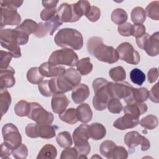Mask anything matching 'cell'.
Wrapping results in <instances>:
<instances>
[{
    "label": "cell",
    "mask_w": 159,
    "mask_h": 159,
    "mask_svg": "<svg viewBox=\"0 0 159 159\" xmlns=\"http://www.w3.org/2000/svg\"><path fill=\"white\" fill-rule=\"evenodd\" d=\"M87 49L91 55L101 61L112 64L119 60L116 49L104 44L101 37L94 36L89 38L87 43Z\"/></svg>",
    "instance_id": "cell-1"
},
{
    "label": "cell",
    "mask_w": 159,
    "mask_h": 159,
    "mask_svg": "<svg viewBox=\"0 0 159 159\" xmlns=\"http://www.w3.org/2000/svg\"><path fill=\"white\" fill-rule=\"evenodd\" d=\"M81 80L80 73L73 68L66 69L64 73L49 80V84L53 94L65 93L72 90Z\"/></svg>",
    "instance_id": "cell-2"
},
{
    "label": "cell",
    "mask_w": 159,
    "mask_h": 159,
    "mask_svg": "<svg viewBox=\"0 0 159 159\" xmlns=\"http://www.w3.org/2000/svg\"><path fill=\"white\" fill-rule=\"evenodd\" d=\"M54 42L58 47L80 50L83 45V37L81 32L72 28H63L58 30L54 37Z\"/></svg>",
    "instance_id": "cell-3"
},
{
    "label": "cell",
    "mask_w": 159,
    "mask_h": 159,
    "mask_svg": "<svg viewBox=\"0 0 159 159\" xmlns=\"http://www.w3.org/2000/svg\"><path fill=\"white\" fill-rule=\"evenodd\" d=\"M108 82L103 78H97L93 82L92 86L95 94L93 99V105L96 111L104 110L111 99L107 88Z\"/></svg>",
    "instance_id": "cell-4"
},
{
    "label": "cell",
    "mask_w": 159,
    "mask_h": 159,
    "mask_svg": "<svg viewBox=\"0 0 159 159\" xmlns=\"http://www.w3.org/2000/svg\"><path fill=\"white\" fill-rule=\"evenodd\" d=\"M88 127L89 125L84 123L76 128L73 132V139L79 155L78 158H87L86 156L91 151V146L88 142L90 138Z\"/></svg>",
    "instance_id": "cell-5"
},
{
    "label": "cell",
    "mask_w": 159,
    "mask_h": 159,
    "mask_svg": "<svg viewBox=\"0 0 159 159\" xmlns=\"http://www.w3.org/2000/svg\"><path fill=\"white\" fill-rule=\"evenodd\" d=\"M48 61L53 65H64L74 66L78 61V57L72 49L63 48L53 52L49 57Z\"/></svg>",
    "instance_id": "cell-6"
},
{
    "label": "cell",
    "mask_w": 159,
    "mask_h": 159,
    "mask_svg": "<svg viewBox=\"0 0 159 159\" xmlns=\"http://www.w3.org/2000/svg\"><path fill=\"white\" fill-rule=\"evenodd\" d=\"M25 132L27 137L32 139L40 137L50 139L56 135L55 127L48 124L30 123L25 127Z\"/></svg>",
    "instance_id": "cell-7"
},
{
    "label": "cell",
    "mask_w": 159,
    "mask_h": 159,
    "mask_svg": "<svg viewBox=\"0 0 159 159\" xmlns=\"http://www.w3.org/2000/svg\"><path fill=\"white\" fill-rule=\"evenodd\" d=\"M30 111L27 116L39 124L51 125L53 121L54 116L52 112L46 111L39 103L31 102Z\"/></svg>",
    "instance_id": "cell-8"
},
{
    "label": "cell",
    "mask_w": 159,
    "mask_h": 159,
    "mask_svg": "<svg viewBox=\"0 0 159 159\" xmlns=\"http://www.w3.org/2000/svg\"><path fill=\"white\" fill-rule=\"evenodd\" d=\"M119 58L131 65H137L140 60L139 53L129 42H123L116 48Z\"/></svg>",
    "instance_id": "cell-9"
},
{
    "label": "cell",
    "mask_w": 159,
    "mask_h": 159,
    "mask_svg": "<svg viewBox=\"0 0 159 159\" xmlns=\"http://www.w3.org/2000/svg\"><path fill=\"white\" fill-rule=\"evenodd\" d=\"M0 37L2 42L17 43L19 45H25L29 41V35L27 34L16 29H2Z\"/></svg>",
    "instance_id": "cell-10"
},
{
    "label": "cell",
    "mask_w": 159,
    "mask_h": 159,
    "mask_svg": "<svg viewBox=\"0 0 159 159\" xmlns=\"http://www.w3.org/2000/svg\"><path fill=\"white\" fill-rule=\"evenodd\" d=\"M107 91L111 98L125 99L131 93L133 86L128 82H108Z\"/></svg>",
    "instance_id": "cell-11"
},
{
    "label": "cell",
    "mask_w": 159,
    "mask_h": 159,
    "mask_svg": "<svg viewBox=\"0 0 159 159\" xmlns=\"http://www.w3.org/2000/svg\"><path fill=\"white\" fill-rule=\"evenodd\" d=\"M4 141L7 142L14 148L22 143V136L18 128L12 123L6 124L2 128Z\"/></svg>",
    "instance_id": "cell-12"
},
{
    "label": "cell",
    "mask_w": 159,
    "mask_h": 159,
    "mask_svg": "<svg viewBox=\"0 0 159 159\" xmlns=\"http://www.w3.org/2000/svg\"><path fill=\"white\" fill-rule=\"evenodd\" d=\"M124 143L129 148H133L140 145L142 151H147L150 147V141L137 131L127 132L124 137Z\"/></svg>",
    "instance_id": "cell-13"
},
{
    "label": "cell",
    "mask_w": 159,
    "mask_h": 159,
    "mask_svg": "<svg viewBox=\"0 0 159 159\" xmlns=\"http://www.w3.org/2000/svg\"><path fill=\"white\" fill-rule=\"evenodd\" d=\"M21 17L16 9L1 7V27L19 25Z\"/></svg>",
    "instance_id": "cell-14"
},
{
    "label": "cell",
    "mask_w": 159,
    "mask_h": 159,
    "mask_svg": "<svg viewBox=\"0 0 159 159\" xmlns=\"http://www.w3.org/2000/svg\"><path fill=\"white\" fill-rule=\"evenodd\" d=\"M57 15L62 22H75L78 20L74 12L72 4L62 3L58 8Z\"/></svg>",
    "instance_id": "cell-15"
},
{
    "label": "cell",
    "mask_w": 159,
    "mask_h": 159,
    "mask_svg": "<svg viewBox=\"0 0 159 159\" xmlns=\"http://www.w3.org/2000/svg\"><path fill=\"white\" fill-rule=\"evenodd\" d=\"M39 68L42 75L47 78L60 76L62 75L66 70L64 66L61 65H53L48 61L42 63Z\"/></svg>",
    "instance_id": "cell-16"
},
{
    "label": "cell",
    "mask_w": 159,
    "mask_h": 159,
    "mask_svg": "<svg viewBox=\"0 0 159 159\" xmlns=\"http://www.w3.org/2000/svg\"><path fill=\"white\" fill-rule=\"evenodd\" d=\"M139 124V119L129 114H125L113 123V126L117 129L124 130L136 127Z\"/></svg>",
    "instance_id": "cell-17"
},
{
    "label": "cell",
    "mask_w": 159,
    "mask_h": 159,
    "mask_svg": "<svg viewBox=\"0 0 159 159\" xmlns=\"http://www.w3.org/2000/svg\"><path fill=\"white\" fill-rule=\"evenodd\" d=\"M149 96V91L145 88H132L130 94L124 99L125 102L127 104L141 103L146 101Z\"/></svg>",
    "instance_id": "cell-18"
},
{
    "label": "cell",
    "mask_w": 159,
    "mask_h": 159,
    "mask_svg": "<svg viewBox=\"0 0 159 159\" xmlns=\"http://www.w3.org/2000/svg\"><path fill=\"white\" fill-rule=\"evenodd\" d=\"M69 103L70 101L63 93L55 94L51 100L52 111L56 114H61L66 110Z\"/></svg>",
    "instance_id": "cell-19"
},
{
    "label": "cell",
    "mask_w": 159,
    "mask_h": 159,
    "mask_svg": "<svg viewBox=\"0 0 159 159\" xmlns=\"http://www.w3.org/2000/svg\"><path fill=\"white\" fill-rule=\"evenodd\" d=\"M15 71L11 66L0 70V89L12 87L16 83Z\"/></svg>",
    "instance_id": "cell-20"
},
{
    "label": "cell",
    "mask_w": 159,
    "mask_h": 159,
    "mask_svg": "<svg viewBox=\"0 0 159 159\" xmlns=\"http://www.w3.org/2000/svg\"><path fill=\"white\" fill-rule=\"evenodd\" d=\"M90 94L89 87L86 84L80 83L72 89L71 98L76 104L83 102Z\"/></svg>",
    "instance_id": "cell-21"
},
{
    "label": "cell",
    "mask_w": 159,
    "mask_h": 159,
    "mask_svg": "<svg viewBox=\"0 0 159 159\" xmlns=\"http://www.w3.org/2000/svg\"><path fill=\"white\" fill-rule=\"evenodd\" d=\"M143 50L150 57L157 56L159 53V37L158 32L153 33L150 35L149 38L147 40L144 47Z\"/></svg>",
    "instance_id": "cell-22"
},
{
    "label": "cell",
    "mask_w": 159,
    "mask_h": 159,
    "mask_svg": "<svg viewBox=\"0 0 159 159\" xmlns=\"http://www.w3.org/2000/svg\"><path fill=\"white\" fill-rule=\"evenodd\" d=\"M147 109V105L143 102L129 104L123 108L124 114H129L137 118H139L142 114L145 113Z\"/></svg>",
    "instance_id": "cell-23"
},
{
    "label": "cell",
    "mask_w": 159,
    "mask_h": 159,
    "mask_svg": "<svg viewBox=\"0 0 159 159\" xmlns=\"http://www.w3.org/2000/svg\"><path fill=\"white\" fill-rule=\"evenodd\" d=\"M89 137L94 140L102 139L106 134L105 127L101 123L94 122L88 127Z\"/></svg>",
    "instance_id": "cell-24"
},
{
    "label": "cell",
    "mask_w": 159,
    "mask_h": 159,
    "mask_svg": "<svg viewBox=\"0 0 159 159\" xmlns=\"http://www.w3.org/2000/svg\"><path fill=\"white\" fill-rule=\"evenodd\" d=\"M76 109L78 121L86 124L91 120L93 112L88 104L82 103Z\"/></svg>",
    "instance_id": "cell-25"
},
{
    "label": "cell",
    "mask_w": 159,
    "mask_h": 159,
    "mask_svg": "<svg viewBox=\"0 0 159 159\" xmlns=\"http://www.w3.org/2000/svg\"><path fill=\"white\" fill-rule=\"evenodd\" d=\"M11 96L6 89H0V112L1 117L5 114L11 104Z\"/></svg>",
    "instance_id": "cell-26"
},
{
    "label": "cell",
    "mask_w": 159,
    "mask_h": 159,
    "mask_svg": "<svg viewBox=\"0 0 159 159\" xmlns=\"http://www.w3.org/2000/svg\"><path fill=\"white\" fill-rule=\"evenodd\" d=\"M57 156V150L52 144L45 145L40 150L37 159H54Z\"/></svg>",
    "instance_id": "cell-27"
},
{
    "label": "cell",
    "mask_w": 159,
    "mask_h": 159,
    "mask_svg": "<svg viewBox=\"0 0 159 159\" xmlns=\"http://www.w3.org/2000/svg\"><path fill=\"white\" fill-rule=\"evenodd\" d=\"M73 8L75 16L79 20L83 16L86 15L90 9V3L88 1H78L73 3Z\"/></svg>",
    "instance_id": "cell-28"
},
{
    "label": "cell",
    "mask_w": 159,
    "mask_h": 159,
    "mask_svg": "<svg viewBox=\"0 0 159 159\" xmlns=\"http://www.w3.org/2000/svg\"><path fill=\"white\" fill-rule=\"evenodd\" d=\"M38 24L32 19H26L20 25H18L16 29L22 31L28 35L34 34L37 29Z\"/></svg>",
    "instance_id": "cell-29"
},
{
    "label": "cell",
    "mask_w": 159,
    "mask_h": 159,
    "mask_svg": "<svg viewBox=\"0 0 159 159\" xmlns=\"http://www.w3.org/2000/svg\"><path fill=\"white\" fill-rule=\"evenodd\" d=\"M60 119L67 124L73 125L78 121L76 109L75 108H69L66 109L63 113L58 115Z\"/></svg>",
    "instance_id": "cell-30"
},
{
    "label": "cell",
    "mask_w": 159,
    "mask_h": 159,
    "mask_svg": "<svg viewBox=\"0 0 159 159\" xmlns=\"http://www.w3.org/2000/svg\"><path fill=\"white\" fill-rule=\"evenodd\" d=\"M76 70L81 75H87L93 70V66L89 57H85L80 59L76 63Z\"/></svg>",
    "instance_id": "cell-31"
},
{
    "label": "cell",
    "mask_w": 159,
    "mask_h": 159,
    "mask_svg": "<svg viewBox=\"0 0 159 159\" xmlns=\"http://www.w3.org/2000/svg\"><path fill=\"white\" fill-rule=\"evenodd\" d=\"M146 16L158 20L159 19V1H155L149 3L144 10Z\"/></svg>",
    "instance_id": "cell-32"
},
{
    "label": "cell",
    "mask_w": 159,
    "mask_h": 159,
    "mask_svg": "<svg viewBox=\"0 0 159 159\" xmlns=\"http://www.w3.org/2000/svg\"><path fill=\"white\" fill-rule=\"evenodd\" d=\"M43 77L40 73L39 67H32L27 73V81L34 84H39L43 81Z\"/></svg>",
    "instance_id": "cell-33"
},
{
    "label": "cell",
    "mask_w": 159,
    "mask_h": 159,
    "mask_svg": "<svg viewBox=\"0 0 159 159\" xmlns=\"http://www.w3.org/2000/svg\"><path fill=\"white\" fill-rule=\"evenodd\" d=\"M58 145L62 148L70 147L73 144L71 134L68 131H63L58 134L56 137Z\"/></svg>",
    "instance_id": "cell-34"
},
{
    "label": "cell",
    "mask_w": 159,
    "mask_h": 159,
    "mask_svg": "<svg viewBox=\"0 0 159 159\" xmlns=\"http://www.w3.org/2000/svg\"><path fill=\"white\" fill-rule=\"evenodd\" d=\"M139 124L145 129L153 130L158 126V120L156 116L149 114L143 117L140 121H139Z\"/></svg>",
    "instance_id": "cell-35"
},
{
    "label": "cell",
    "mask_w": 159,
    "mask_h": 159,
    "mask_svg": "<svg viewBox=\"0 0 159 159\" xmlns=\"http://www.w3.org/2000/svg\"><path fill=\"white\" fill-rule=\"evenodd\" d=\"M146 19L144 9L142 7H135L131 12V20L134 24H142Z\"/></svg>",
    "instance_id": "cell-36"
},
{
    "label": "cell",
    "mask_w": 159,
    "mask_h": 159,
    "mask_svg": "<svg viewBox=\"0 0 159 159\" xmlns=\"http://www.w3.org/2000/svg\"><path fill=\"white\" fill-rule=\"evenodd\" d=\"M111 17L114 24L120 25L127 21L128 16L125 10L121 8H117L112 12Z\"/></svg>",
    "instance_id": "cell-37"
},
{
    "label": "cell",
    "mask_w": 159,
    "mask_h": 159,
    "mask_svg": "<svg viewBox=\"0 0 159 159\" xmlns=\"http://www.w3.org/2000/svg\"><path fill=\"white\" fill-rule=\"evenodd\" d=\"M30 111V104L26 101L20 100L14 106L15 114L19 117L27 116Z\"/></svg>",
    "instance_id": "cell-38"
},
{
    "label": "cell",
    "mask_w": 159,
    "mask_h": 159,
    "mask_svg": "<svg viewBox=\"0 0 159 159\" xmlns=\"http://www.w3.org/2000/svg\"><path fill=\"white\" fill-rule=\"evenodd\" d=\"M109 75L111 78L116 82L122 81L126 78L125 70L121 66L111 68L109 71Z\"/></svg>",
    "instance_id": "cell-39"
},
{
    "label": "cell",
    "mask_w": 159,
    "mask_h": 159,
    "mask_svg": "<svg viewBox=\"0 0 159 159\" xmlns=\"http://www.w3.org/2000/svg\"><path fill=\"white\" fill-rule=\"evenodd\" d=\"M145 73L139 68H134L130 73V78L132 82L139 86H141L145 81Z\"/></svg>",
    "instance_id": "cell-40"
},
{
    "label": "cell",
    "mask_w": 159,
    "mask_h": 159,
    "mask_svg": "<svg viewBox=\"0 0 159 159\" xmlns=\"http://www.w3.org/2000/svg\"><path fill=\"white\" fill-rule=\"evenodd\" d=\"M116 146V144L112 140H105L101 143L99 147V150L101 154L104 157L109 158V156Z\"/></svg>",
    "instance_id": "cell-41"
},
{
    "label": "cell",
    "mask_w": 159,
    "mask_h": 159,
    "mask_svg": "<svg viewBox=\"0 0 159 159\" xmlns=\"http://www.w3.org/2000/svg\"><path fill=\"white\" fill-rule=\"evenodd\" d=\"M129 153L126 149L122 146H116L112 151L109 159H126Z\"/></svg>",
    "instance_id": "cell-42"
},
{
    "label": "cell",
    "mask_w": 159,
    "mask_h": 159,
    "mask_svg": "<svg viewBox=\"0 0 159 159\" xmlns=\"http://www.w3.org/2000/svg\"><path fill=\"white\" fill-rule=\"evenodd\" d=\"M107 107L108 111L112 114H119L123 109L121 102L117 98H111L108 101Z\"/></svg>",
    "instance_id": "cell-43"
},
{
    "label": "cell",
    "mask_w": 159,
    "mask_h": 159,
    "mask_svg": "<svg viewBox=\"0 0 159 159\" xmlns=\"http://www.w3.org/2000/svg\"><path fill=\"white\" fill-rule=\"evenodd\" d=\"M47 28L48 29V34L50 35H52L56 30L62 25L63 22L60 20L57 14L50 20L45 22Z\"/></svg>",
    "instance_id": "cell-44"
},
{
    "label": "cell",
    "mask_w": 159,
    "mask_h": 159,
    "mask_svg": "<svg viewBox=\"0 0 159 159\" xmlns=\"http://www.w3.org/2000/svg\"><path fill=\"white\" fill-rule=\"evenodd\" d=\"M1 45L3 48L7 49L9 52L12 55L14 58H19L21 57L20 48L18 44L1 42Z\"/></svg>",
    "instance_id": "cell-45"
},
{
    "label": "cell",
    "mask_w": 159,
    "mask_h": 159,
    "mask_svg": "<svg viewBox=\"0 0 159 159\" xmlns=\"http://www.w3.org/2000/svg\"><path fill=\"white\" fill-rule=\"evenodd\" d=\"M12 55L9 52L4 50L0 51V70L7 68L12 60Z\"/></svg>",
    "instance_id": "cell-46"
},
{
    "label": "cell",
    "mask_w": 159,
    "mask_h": 159,
    "mask_svg": "<svg viewBox=\"0 0 159 159\" xmlns=\"http://www.w3.org/2000/svg\"><path fill=\"white\" fill-rule=\"evenodd\" d=\"M12 154L16 159H25L28 155V148L25 144L21 143L13 150Z\"/></svg>",
    "instance_id": "cell-47"
},
{
    "label": "cell",
    "mask_w": 159,
    "mask_h": 159,
    "mask_svg": "<svg viewBox=\"0 0 159 159\" xmlns=\"http://www.w3.org/2000/svg\"><path fill=\"white\" fill-rule=\"evenodd\" d=\"M86 18L91 22H94L98 21L101 16V10L95 6H91L88 13L85 15Z\"/></svg>",
    "instance_id": "cell-48"
},
{
    "label": "cell",
    "mask_w": 159,
    "mask_h": 159,
    "mask_svg": "<svg viewBox=\"0 0 159 159\" xmlns=\"http://www.w3.org/2000/svg\"><path fill=\"white\" fill-rule=\"evenodd\" d=\"M78 153L75 147H67L63 150L61 153V159H76L78 158Z\"/></svg>",
    "instance_id": "cell-49"
},
{
    "label": "cell",
    "mask_w": 159,
    "mask_h": 159,
    "mask_svg": "<svg viewBox=\"0 0 159 159\" xmlns=\"http://www.w3.org/2000/svg\"><path fill=\"white\" fill-rule=\"evenodd\" d=\"M133 25L129 22H125L122 24L119 25L117 31L120 35L124 37H129L132 35Z\"/></svg>",
    "instance_id": "cell-50"
},
{
    "label": "cell",
    "mask_w": 159,
    "mask_h": 159,
    "mask_svg": "<svg viewBox=\"0 0 159 159\" xmlns=\"http://www.w3.org/2000/svg\"><path fill=\"white\" fill-rule=\"evenodd\" d=\"M38 88L40 94L45 97H50L53 95L50 84L49 80L42 81L38 84Z\"/></svg>",
    "instance_id": "cell-51"
},
{
    "label": "cell",
    "mask_w": 159,
    "mask_h": 159,
    "mask_svg": "<svg viewBox=\"0 0 159 159\" xmlns=\"http://www.w3.org/2000/svg\"><path fill=\"white\" fill-rule=\"evenodd\" d=\"M57 14L56 7L45 8L40 12V18L43 21H48L52 19Z\"/></svg>",
    "instance_id": "cell-52"
},
{
    "label": "cell",
    "mask_w": 159,
    "mask_h": 159,
    "mask_svg": "<svg viewBox=\"0 0 159 159\" xmlns=\"http://www.w3.org/2000/svg\"><path fill=\"white\" fill-rule=\"evenodd\" d=\"M14 148L12 145L6 142H4L1 145V154L0 157L1 158H7L12 153Z\"/></svg>",
    "instance_id": "cell-53"
},
{
    "label": "cell",
    "mask_w": 159,
    "mask_h": 159,
    "mask_svg": "<svg viewBox=\"0 0 159 159\" xmlns=\"http://www.w3.org/2000/svg\"><path fill=\"white\" fill-rule=\"evenodd\" d=\"M0 3H1V7L17 9V8L19 7L22 4L23 1H19V0H1Z\"/></svg>",
    "instance_id": "cell-54"
},
{
    "label": "cell",
    "mask_w": 159,
    "mask_h": 159,
    "mask_svg": "<svg viewBox=\"0 0 159 159\" xmlns=\"http://www.w3.org/2000/svg\"><path fill=\"white\" fill-rule=\"evenodd\" d=\"M48 34V29L45 23L39 22L37 30L34 33V35L38 38H42Z\"/></svg>",
    "instance_id": "cell-55"
},
{
    "label": "cell",
    "mask_w": 159,
    "mask_h": 159,
    "mask_svg": "<svg viewBox=\"0 0 159 159\" xmlns=\"http://www.w3.org/2000/svg\"><path fill=\"white\" fill-rule=\"evenodd\" d=\"M146 28L143 24H134L133 25L132 35L136 39L142 36L145 32Z\"/></svg>",
    "instance_id": "cell-56"
},
{
    "label": "cell",
    "mask_w": 159,
    "mask_h": 159,
    "mask_svg": "<svg viewBox=\"0 0 159 159\" xmlns=\"http://www.w3.org/2000/svg\"><path fill=\"white\" fill-rule=\"evenodd\" d=\"M150 99L155 102H159V91H158V83H156L149 91V96Z\"/></svg>",
    "instance_id": "cell-57"
},
{
    "label": "cell",
    "mask_w": 159,
    "mask_h": 159,
    "mask_svg": "<svg viewBox=\"0 0 159 159\" xmlns=\"http://www.w3.org/2000/svg\"><path fill=\"white\" fill-rule=\"evenodd\" d=\"M158 78V70L157 68H152L147 73L148 82L150 83H155Z\"/></svg>",
    "instance_id": "cell-58"
},
{
    "label": "cell",
    "mask_w": 159,
    "mask_h": 159,
    "mask_svg": "<svg viewBox=\"0 0 159 159\" xmlns=\"http://www.w3.org/2000/svg\"><path fill=\"white\" fill-rule=\"evenodd\" d=\"M149 37H150V35L148 33H145L142 36H141L139 38H137L136 39V43H137V46L143 50L144 45H145L147 40L149 38Z\"/></svg>",
    "instance_id": "cell-59"
},
{
    "label": "cell",
    "mask_w": 159,
    "mask_h": 159,
    "mask_svg": "<svg viewBox=\"0 0 159 159\" xmlns=\"http://www.w3.org/2000/svg\"><path fill=\"white\" fill-rule=\"evenodd\" d=\"M58 2V1H42V6L45 8H53L56 7L57 5Z\"/></svg>",
    "instance_id": "cell-60"
},
{
    "label": "cell",
    "mask_w": 159,
    "mask_h": 159,
    "mask_svg": "<svg viewBox=\"0 0 159 159\" xmlns=\"http://www.w3.org/2000/svg\"><path fill=\"white\" fill-rule=\"evenodd\" d=\"M96 157H97V158H101V159L102 158L101 157H99V156H98L97 155H96L95 156H94H94H93V157H91V158H96Z\"/></svg>",
    "instance_id": "cell-61"
}]
</instances>
